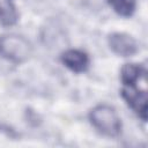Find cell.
<instances>
[{
  "label": "cell",
  "instance_id": "obj_4",
  "mask_svg": "<svg viewBox=\"0 0 148 148\" xmlns=\"http://www.w3.org/2000/svg\"><path fill=\"white\" fill-rule=\"evenodd\" d=\"M121 96L128 104V106L138 113L143 120L147 119V94L143 90H139L135 86H125L121 90Z\"/></svg>",
  "mask_w": 148,
  "mask_h": 148
},
{
  "label": "cell",
  "instance_id": "obj_6",
  "mask_svg": "<svg viewBox=\"0 0 148 148\" xmlns=\"http://www.w3.org/2000/svg\"><path fill=\"white\" fill-rule=\"evenodd\" d=\"M143 74V68L136 64H125L120 69V80L125 86H135Z\"/></svg>",
  "mask_w": 148,
  "mask_h": 148
},
{
  "label": "cell",
  "instance_id": "obj_5",
  "mask_svg": "<svg viewBox=\"0 0 148 148\" xmlns=\"http://www.w3.org/2000/svg\"><path fill=\"white\" fill-rule=\"evenodd\" d=\"M62 64L69 68L74 73H82L87 71L89 66V58L88 56L80 50H67L61 54Z\"/></svg>",
  "mask_w": 148,
  "mask_h": 148
},
{
  "label": "cell",
  "instance_id": "obj_3",
  "mask_svg": "<svg viewBox=\"0 0 148 148\" xmlns=\"http://www.w3.org/2000/svg\"><path fill=\"white\" fill-rule=\"evenodd\" d=\"M110 49L118 56L131 57L138 52L136 40L124 32H113L108 38Z\"/></svg>",
  "mask_w": 148,
  "mask_h": 148
},
{
  "label": "cell",
  "instance_id": "obj_8",
  "mask_svg": "<svg viewBox=\"0 0 148 148\" xmlns=\"http://www.w3.org/2000/svg\"><path fill=\"white\" fill-rule=\"evenodd\" d=\"M17 21V12L10 2H5L0 7V22L3 25H13Z\"/></svg>",
  "mask_w": 148,
  "mask_h": 148
},
{
  "label": "cell",
  "instance_id": "obj_2",
  "mask_svg": "<svg viewBox=\"0 0 148 148\" xmlns=\"http://www.w3.org/2000/svg\"><path fill=\"white\" fill-rule=\"evenodd\" d=\"M31 44L22 36L8 34L0 36V56L12 62L21 64L30 58Z\"/></svg>",
  "mask_w": 148,
  "mask_h": 148
},
{
  "label": "cell",
  "instance_id": "obj_7",
  "mask_svg": "<svg viewBox=\"0 0 148 148\" xmlns=\"http://www.w3.org/2000/svg\"><path fill=\"white\" fill-rule=\"evenodd\" d=\"M113 10L121 16H131L135 9L134 0H109Z\"/></svg>",
  "mask_w": 148,
  "mask_h": 148
},
{
  "label": "cell",
  "instance_id": "obj_1",
  "mask_svg": "<svg viewBox=\"0 0 148 148\" xmlns=\"http://www.w3.org/2000/svg\"><path fill=\"white\" fill-rule=\"evenodd\" d=\"M89 119L92 126L104 135L117 136L121 131V121L113 108L106 104H99L89 112Z\"/></svg>",
  "mask_w": 148,
  "mask_h": 148
}]
</instances>
